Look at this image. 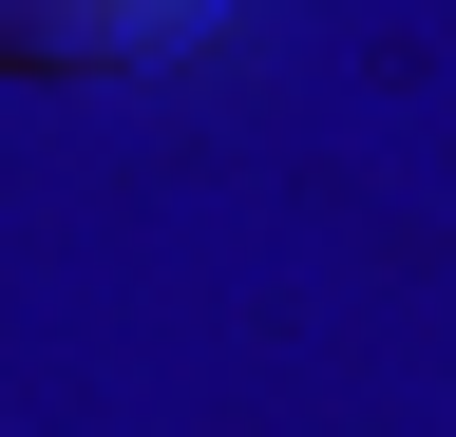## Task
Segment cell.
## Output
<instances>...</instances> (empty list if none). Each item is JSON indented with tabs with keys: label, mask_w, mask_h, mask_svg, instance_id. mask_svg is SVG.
<instances>
[{
	"label": "cell",
	"mask_w": 456,
	"mask_h": 437,
	"mask_svg": "<svg viewBox=\"0 0 456 437\" xmlns=\"http://www.w3.org/2000/svg\"><path fill=\"white\" fill-rule=\"evenodd\" d=\"M228 0H0V77H152Z\"/></svg>",
	"instance_id": "obj_1"
}]
</instances>
